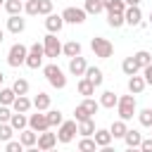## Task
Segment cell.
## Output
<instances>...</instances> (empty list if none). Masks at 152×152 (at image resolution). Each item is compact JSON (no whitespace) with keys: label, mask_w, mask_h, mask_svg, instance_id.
<instances>
[{"label":"cell","mask_w":152,"mask_h":152,"mask_svg":"<svg viewBox=\"0 0 152 152\" xmlns=\"http://www.w3.org/2000/svg\"><path fill=\"white\" fill-rule=\"evenodd\" d=\"M76 88H78V95H83V97H93V95H95V83H93L90 78H86V76L78 78Z\"/></svg>","instance_id":"obj_18"},{"label":"cell","mask_w":152,"mask_h":152,"mask_svg":"<svg viewBox=\"0 0 152 152\" xmlns=\"http://www.w3.org/2000/svg\"><path fill=\"white\" fill-rule=\"evenodd\" d=\"M145 88H147V83H145V78H142V76H138V74L128 76V93H133V95H140Z\"/></svg>","instance_id":"obj_17"},{"label":"cell","mask_w":152,"mask_h":152,"mask_svg":"<svg viewBox=\"0 0 152 152\" xmlns=\"http://www.w3.org/2000/svg\"><path fill=\"white\" fill-rule=\"evenodd\" d=\"M78 150H81V152H95V150H97V145H95L93 135H83V138L78 140Z\"/></svg>","instance_id":"obj_35"},{"label":"cell","mask_w":152,"mask_h":152,"mask_svg":"<svg viewBox=\"0 0 152 152\" xmlns=\"http://www.w3.org/2000/svg\"><path fill=\"white\" fill-rule=\"evenodd\" d=\"M147 19H150V24H152V10H150V17H147Z\"/></svg>","instance_id":"obj_51"},{"label":"cell","mask_w":152,"mask_h":152,"mask_svg":"<svg viewBox=\"0 0 152 152\" xmlns=\"http://www.w3.org/2000/svg\"><path fill=\"white\" fill-rule=\"evenodd\" d=\"M135 112H138L135 95H133V93H128V95H121V97H119V102H116V114H119V119H124V121H131V119L135 116Z\"/></svg>","instance_id":"obj_1"},{"label":"cell","mask_w":152,"mask_h":152,"mask_svg":"<svg viewBox=\"0 0 152 152\" xmlns=\"http://www.w3.org/2000/svg\"><path fill=\"white\" fill-rule=\"evenodd\" d=\"M133 59H135V64L142 69V66H147V64L152 62V52H147V50H138V52L133 55Z\"/></svg>","instance_id":"obj_34"},{"label":"cell","mask_w":152,"mask_h":152,"mask_svg":"<svg viewBox=\"0 0 152 152\" xmlns=\"http://www.w3.org/2000/svg\"><path fill=\"white\" fill-rule=\"evenodd\" d=\"M124 24H128V26H140V24H142L140 5H128V7L124 10Z\"/></svg>","instance_id":"obj_9"},{"label":"cell","mask_w":152,"mask_h":152,"mask_svg":"<svg viewBox=\"0 0 152 152\" xmlns=\"http://www.w3.org/2000/svg\"><path fill=\"white\" fill-rule=\"evenodd\" d=\"M126 131H128V126H126V121L124 119H116L112 126H109V133H112V138L116 140V138H124L126 135Z\"/></svg>","instance_id":"obj_27"},{"label":"cell","mask_w":152,"mask_h":152,"mask_svg":"<svg viewBox=\"0 0 152 152\" xmlns=\"http://www.w3.org/2000/svg\"><path fill=\"white\" fill-rule=\"evenodd\" d=\"M5 12L7 14H21L24 12V0H5Z\"/></svg>","instance_id":"obj_29"},{"label":"cell","mask_w":152,"mask_h":152,"mask_svg":"<svg viewBox=\"0 0 152 152\" xmlns=\"http://www.w3.org/2000/svg\"><path fill=\"white\" fill-rule=\"evenodd\" d=\"M43 57H45V50H43V43H33L28 48V55H26V66L28 69H40L43 66Z\"/></svg>","instance_id":"obj_6"},{"label":"cell","mask_w":152,"mask_h":152,"mask_svg":"<svg viewBox=\"0 0 152 152\" xmlns=\"http://www.w3.org/2000/svg\"><path fill=\"white\" fill-rule=\"evenodd\" d=\"M45 116H48L50 128H55V126H59V124L64 121V116H62V112H59V109H45Z\"/></svg>","instance_id":"obj_31"},{"label":"cell","mask_w":152,"mask_h":152,"mask_svg":"<svg viewBox=\"0 0 152 152\" xmlns=\"http://www.w3.org/2000/svg\"><path fill=\"white\" fill-rule=\"evenodd\" d=\"M124 2H126V7H128V5H140L142 0H124Z\"/></svg>","instance_id":"obj_48"},{"label":"cell","mask_w":152,"mask_h":152,"mask_svg":"<svg viewBox=\"0 0 152 152\" xmlns=\"http://www.w3.org/2000/svg\"><path fill=\"white\" fill-rule=\"evenodd\" d=\"M86 17H88V14H86L83 7H64V12H62L64 24H83Z\"/></svg>","instance_id":"obj_8"},{"label":"cell","mask_w":152,"mask_h":152,"mask_svg":"<svg viewBox=\"0 0 152 152\" xmlns=\"http://www.w3.org/2000/svg\"><path fill=\"white\" fill-rule=\"evenodd\" d=\"M93 140H95V145L97 147H107V145H112V133H109V128H95V133H93Z\"/></svg>","instance_id":"obj_15"},{"label":"cell","mask_w":152,"mask_h":152,"mask_svg":"<svg viewBox=\"0 0 152 152\" xmlns=\"http://www.w3.org/2000/svg\"><path fill=\"white\" fill-rule=\"evenodd\" d=\"M121 71H124L126 76H133V74H138V71H140V66L135 64V59H133V55H131V57H126V59L121 62Z\"/></svg>","instance_id":"obj_28"},{"label":"cell","mask_w":152,"mask_h":152,"mask_svg":"<svg viewBox=\"0 0 152 152\" xmlns=\"http://www.w3.org/2000/svg\"><path fill=\"white\" fill-rule=\"evenodd\" d=\"M121 140L126 142V147L135 150V147H140V140H142V135H140V131H135V128H128V131H126V135H124Z\"/></svg>","instance_id":"obj_20"},{"label":"cell","mask_w":152,"mask_h":152,"mask_svg":"<svg viewBox=\"0 0 152 152\" xmlns=\"http://www.w3.org/2000/svg\"><path fill=\"white\" fill-rule=\"evenodd\" d=\"M10 126H12L14 131H21V128L28 126V116H26L24 112H12V116H10Z\"/></svg>","instance_id":"obj_21"},{"label":"cell","mask_w":152,"mask_h":152,"mask_svg":"<svg viewBox=\"0 0 152 152\" xmlns=\"http://www.w3.org/2000/svg\"><path fill=\"white\" fill-rule=\"evenodd\" d=\"M81 104H83L93 116H95V114H97V109H100V102H97V100H93V97H83V102H81Z\"/></svg>","instance_id":"obj_40"},{"label":"cell","mask_w":152,"mask_h":152,"mask_svg":"<svg viewBox=\"0 0 152 152\" xmlns=\"http://www.w3.org/2000/svg\"><path fill=\"white\" fill-rule=\"evenodd\" d=\"M43 50H45V57H50V59H57L62 55V43L57 38V33H48L43 38Z\"/></svg>","instance_id":"obj_7"},{"label":"cell","mask_w":152,"mask_h":152,"mask_svg":"<svg viewBox=\"0 0 152 152\" xmlns=\"http://www.w3.org/2000/svg\"><path fill=\"white\" fill-rule=\"evenodd\" d=\"M81 43L78 40H66L64 45H62V55L64 57H76V55H81Z\"/></svg>","instance_id":"obj_23"},{"label":"cell","mask_w":152,"mask_h":152,"mask_svg":"<svg viewBox=\"0 0 152 152\" xmlns=\"http://www.w3.org/2000/svg\"><path fill=\"white\" fill-rule=\"evenodd\" d=\"M76 124H78V135H81V138L95 133V119H93V116H90V119H83V121H76Z\"/></svg>","instance_id":"obj_26"},{"label":"cell","mask_w":152,"mask_h":152,"mask_svg":"<svg viewBox=\"0 0 152 152\" xmlns=\"http://www.w3.org/2000/svg\"><path fill=\"white\" fill-rule=\"evenodd\" d=\"M138 150H142V152H152V138H142Z\"/></svg>","instance_id":"obj_47"},{"label":"cell","mask_w":152,"mask_h":152,"mask_svg":"<svg viewBox=\"0 0 152 152\" xmlns=\"http://www.w3.org/2000/svg\"><path fill=\"white\" fill-rule=\"evenodd\" d=\"M2 81H5V74H2V71H0V86H2Z\"/></svg>","instance_id":"obj_50"},{"label":"cell","mask_w":152,"mask_h":152,"mask_svg":"<svg viewBox=\"0 0 152 152\" xmlns=\"http://www.w3.org/2000/svg\"><path fill=\"white\" fill-rule=\"evenodd\" d=\"M43 76L48 78V83H50L52 88H57V90L66 88V76H64V71H62L55 62H50V64L43 66Z\"/></svg>","instance_id":"obj_2"},{"label":"cell","mask_w":152,"mask_h":152,"mask_svg":"<svg viewBox=\"0 0 152 152\" xmlns=\"http://www.w3.org/2000/svg\"><path fill=\"white\" fill-rule=\"evenodd\" d=\"M83 76H86V78H90V81L95 83V88H100V86H102V81H104V74H102V69H100V66H88Z\"/></svg>","instance_id":"obj_22"},{"label":"cell","mask_w":152,"mask_h":152,"mask_svg":"<svg viewBox=\"0 0 152 152\" xmlns=\"http://www.w3.org/2000/svg\"><path fill=\"white\" fill-rule=\"evenodd\" d=\"M31 104H33V109H38V112H45V109H50V95H48V93H38V95L31 100Z\"/></svg>","instance_id":"obj_24"},{"label":"cell","mask_w":152,"mask_h":152,"mask_svg":"<svg viewBox=\"0 0 152 152\" xmlns=\"http://www.w3.org/2000/svg\"><path fill=\"white\" fill-rule=\"evenodd\" d=\"M24 28H26V19H21V14H10L7 17V31L10 33L19 36V33H24Z\"/></svg>","instance_id":"obj_13"},{"label":"cell","mask_w":152,"mask_h":152,"mask_svg":"<svg viewBox=\"0 0 152 152\" xmlns=\"http://www.w3.org/2000/svg\"><path fill=\"white\" fill-rule=\"evenodd\" d=\"M2 40H5V31L0 28V43H2Z\"/></svg>","instance_id":"obj_49"},{"label":"cell","mask_w":152,"mask_h":152,"mask_svg":"<svg viewBox=\"0 0 152 152\" xmlns=\"http://www.w3.org/2000/svg\"><path fill=\"white\" fill-rule=\"evenodd\" d=\"M100 107H104V109H114L116 107V102H119V95L114 93V90H104L102 95H100Z\"/></svg>","instance_id":"obj_19"},{"label":"cell","mask_w":152,"mask_h":152,"mask_svg":"<svg viewBox=\"0 0 152 152\" xmlns=\"http://www.w3.org/2000/svg\"><path fill=\"white\" fill-rule=\"evenodd\" d=\"M19 140H21V145H24L26 150H28V147H36L38 133H36L33 128H28V126H26V128H21V131H19Z\"/></svg>","instance_id":"obj_16"},{"label":"cell","mask_w":152,"mask_h":152,"mask_svg":"<svg viewBox=\"0 0 152 152\" xmlns=\"http://www.w3.org/2000/svg\"><path fill=\"white\" fill-rule=\"evenodd\" d=\"M55 145H57V133H50V128H48V131H43V133H38L36 147H38L40 152H48V150H52Z\"/></svg>","instance_id":"obj_11"},{"label":"cell","mask_w":152,"mask_h":152,"mask_svg":"<svg viewBox=\"0 0 152 152\" xmlns=\"http://www.w3.org/2000/svg\"><path fill=\"white\" fill-rule=\"evenodd\" d=\"M52 12V0H38V14H50Z\"/></svg>","instance_id":"obj_43"},{"label":"cell","mask_w":152,"mask_h":152,"mask_svg":"<svg viewBox=\"0 0 152 152\" xmlns=\"http://www.w3.org/2000/svg\"><path fill=\"white\" fill-rule=\"evenodd\" d=\"M90 50H93L95 57H100V59H109V57L114 55L112 40H107V38H102V36H95V38L90 40Z\"/></svg>","instance_id":"obj_3"},{"label":"cell","mask_w":152,"mask_h":152,"mask_svg":"<svg viewBox=\"0 0 152 152\" xmlns=\"http://www.w3.org/2000/svg\"><path fill=\"white\" fill-rule=\"evenodd\" d=\"M135 116H138L140 126H145V128H150V126H152V107H145V109L135 112Z\"/></svg>","instance_id":"obj_32"},{"label":"cell","mask_w":152,"mask_h":152,"mask_svg":"<svg viewBox=\"0 0 152 152\" xmlns=\"http://www.w3.org/2000/svg\"><path fill=\"white\" fill-rule=\"evenodd\" d=\"M83 10H86V14H100V12H104V5H102V0H86Z\"/></svg>","instance_id":"obj_30"},{"label":"cell","mask_w":152,"mask_h":152,"mask_svg":"<svg viewBox=\"0 0 152 152\" xmlns=\"http://www.w3.org/2000/svg\"><path fill=\"white\" fill-rule=\"evenodd\" d=\"M31 107H33V104H31V100H28L26 95H17L14 102H12V112H24V114H26Z\"/></svg>","instance_id":"obj_25"},{"label":"cell","mask_w":152,"mask_h":152,"mask_svg":"<svg viewBox=\"0 0 152 152\" xmlns=\"http://www.w3.org/2000/svg\"><path fill=\"white\" fill-rule=\"evenodd\" d=\"M90 116H93V114H90L83 104H76V109H74V119H76V121H83V119H90Z\"/></svg>","instance_id":"obj_41"},{"label":"cell","mask_w":152,"mask_h":152,"mask_svg":"<svg viewBox=\"0 0 152 152\" xmlns=\"http://www.w3.org/2000/svg\"><path fill=\"white\" fill-rule=\"evenodd\" d=\"M28 128H33L36 133L48 131V128H50V124H48L45 112H38V109H36V114H28Z\"/></svg>","instance_id":"obj_10"},{"label":"cell","mask_w":152,"mask_h":152,"mask_svg":"<svg viewBox=\"0 0 152 152\" xmlns=\"http://www.w3.org/2000/svg\"><path fill=\"white\" fill-rule=\"evenodd\" d=\"M26 55H28V48L21 45V43H14V45L10 48V52H7V64L17 69V66H21V64L26 62Z\"/></svg>","instance_id":"obj_5"},{"label":"cell","mask_w":152,"mask_h":152,"mask_svg":"<svg viewBox=\"0 0 152 152\" xmlns=\"http://www.w3.org/2000/svg\"><path fill=\"white\" fill-rule=\"evenodd\" d=\"M107 24L112 28H121L124 26V12H107Z\"/></svg>","instance_id":"obj_33"},{"label":"cell","mask_w":152,"mask_h":152,"mask_svg":"<svg viewBox=\"0 0 152 152\" xmlns=\"http://www.w3.org/2000/svg\"><path fill=\"white\" fill-rule=\"evenodd\" d=\"M24 12L31 14V17H36L38 14V0H24Z\"/></svg>","instance_id":"obj_42"},{"label":"cell","mask_w":152,"mask_h":152,"mask_svg":"<svg viewBox=\"0 0 152 152\" xmlns=\"http://www.w3.org/2000/svg\"><path fill=\"white\" fill-rule=\"evenodd\" d=\"M14 97H17V93H14L12 88H2V86H0V104H7V107H12Z\"/></svg>","instance_id":"obj_36"},{"label":"cell","mask_w":152,"mask_h":152,"mask_svg":"<svg viewBox=\"0 0 152 152\" xmlns=\"http://www.w3.org/2000/svg\"><path fill=\"white\" fill-rule=\"evenodd\" d=\"M2 5H5V0H0V7H2Z\"/></svg>","instance_id":"obj_52"},{"label":"cell","mask_w":152,"mask_h":152,"mask_svg":"<svg viewBox=\"0 0 152 152\" xmlns=\"http://www.w3.org/2000/svg\"><path fill=\"white\" fill-rule=\"evenodd\" d=\"M150 131H152V126H150ZM150 138H152V135H150Z\"/></svg>","instance_id":"obj_53"},{"label":"cell","mask_w":152,"mask_h":152,"mask_svg":"<svg viewBox=\"0 0 152 152\" xmlns=\"http://www.w3.org/2000/svg\"><path fill=\"white\" fill-rule=\"evenodd\" d=\"M12 90H14L17 95H26V93H28V81H26V78H17V81L12 83Z\"/></svg>","instance_id":"obj_39"},{"label":"cell","mask_w":152,"mask_h":152,"mask_svg":"<svg viewBox=\"0 0 152 152\" xmlns=\"http://www.w3.org/2000/svg\"><path fill=\"white\" fill-rule=\"evenodd\" d=\"M86 69H88L86 57H81V55L69 57V74H71V76H83V74H86Z\"/></svg>","instance_id":"obj_12"},{"label":"cell","mask_w":152,"mask_h":152,"mask_svg":"<svg viewBox=\"0 0 152 152\" xmlns=\"http://www.w3.org/2000/svg\"><path fill=\"white\" fill-rule=\"evenodd\" d=\"M102 5H104V12H124L126 10L124 0H102Z\"/></svg>","instance_id":"obj_37"},{"label":"cell","mask_w":152,"mask_h":152,"mask_svg":"<svg viewBox=\"0 0 152 152\" xmlns=\"http://www.w3.org/2000/svg\"><path fill=\"white\" fill-rule=\"evenodd\" d=\"M140 71H142V78H145V83H147V86H152V62H150L147 66H142Z\"/></svg>","instance_id":"obj_46"},{"label":"cell","mask_w":152,"mask_h":152,"mask_svg":"<svg viewBox=\"0 0 152 152\" xmlns=\"http://www.w3.org/2000/svg\"><path fill=\"white\" fill-rule=\"evenodd\" d=\"M12 135H14V128L10 126V121H2V124H0V142L12 140Z\"/></svg>","instance_id":"obj_38"},{"label":"cell","mask_w":152,"mask_h":152,"mask_svg":"<svg viewBox=\"0 0 152 152\" xmlns=\"http://www.w3.org/2000/svg\"><path fill=\"white\" fill-rule=\"evenodd\" d=\"M5 150H7V152H21L24 145H21V140H7V142H5Z\"/></svg>","instance_id":"obj_44"},{"label":"cell","mask_w":152,"mask_h":152,"mask_svg":"<svg viewBox=\"0 0 152 152\" xmlns=\"http://www.w3.org/2000/svg\"><path fill=\"white\" fill-rule=\"evenodd\" d=\"M10 116H12V107L0 104V124H2V121H10Z\"/></svg>","instance_id":"obj_45"},{"label":"cell","mask_w":152,"mask_h":152,"mask_svg":"<svg viewBox=\"0 0 152 152\" xmlns=\"http://www.w3.org/2000/svg\"><path fill=\"white\" fill-rule=\"evenodd\" d=\"M45 28H48V33H59L62 28H64V19H62V14H45Z\"/></svg>","instance_id":"obj_14"},{"label":"cell","mask_w":152,"mask_h":152,"mask_svg":"<svg viewBox=\"0 0 152 152\" xmlns=\"http://www.w3.org/2000/svg\"><path fill=\"white\" fill-rule=\"evenodd\" d=\"M76 133H78V124H76V119H71V121H62V124L57 126V142L69 145V142L76 138Z\"/></svg>","instance_id":"obj_4"}]
</instances>
